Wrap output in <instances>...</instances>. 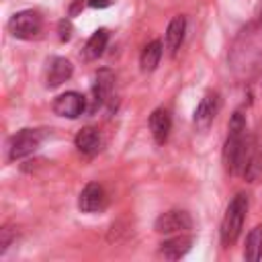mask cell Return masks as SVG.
Wrapping results in <instances>:
<instances>
[{
  "label": "cell",
  "instance_id": "obj_7",
  "mask_svg": "<svg viewBox=\"0 0 262 262\" xmlns=\"http://www.w3.org/2000/svg\"><path fill=\"white\" fill-rule=\"evenodd\" d=\"M219 106H221L219 96H217V94H207V96L199 102V106H196V111H194V125L201 127V129H207V127L213 123L215 115L219 113Z\"/></svg>",
  "mask_w": 262,
  "mask_h": 262
},
{
  "label": "cell",
  "instance_id": "obj_19",
  "mask_svg": "<svg viewBox=\"0 0 262 262\" xmlns=\"http://www.w3.org/2000/svg\"><path fill=\"white\" fill-rule=\"evenodd\" d=\"M10 239H12V231H10V227H4V229H2V237H0V252H2V254L6 252Z\"/></svg>",
  "mask_w": 262,
  "mask_h": 262
},
{
  "label": "cell",
  "instance_id": "obj_15",
  "mask_svg": "<svg viewBox=\"0 0 262 262\" xmlns=\"http://www.w3.org/2000/svg\"><path fill=\"white\" fill-rule=\"evenodd\" d=\"M244 258H248V260H260L262 258V225L254 227L248 233L246 246H244Z\"/></svg>",
  "mask_w": 262,
  "mask_h": 262
},
{
  "label": "cell",
  "instance_id": "obj_8",
  "mask_svg": "<svg viewBox=\"0 0 262 262\" xmlns=\"http://www.w3.org/2000/svg\"><path fill=\"white\" fill-rule=\"evenodd\" d=\"M149 129H151V135L158 143H164L170 135V129H172V119H170V113L166 108H156L151 115H149Z\"/></svg>",
  "mask_w": 262,
  "mask_h": 262
},
{
  "label": "cell",
  "instance_id": "obj_10",
  "mask_svg": "<svg viewBox=\"0 0 262 262\" xmlns=\"http://www.w3.org/2000/svg\"><path fill=\"white\" fill-rule=\"evenodd\" d=\"M72 76V63L66 57H53L47 68V86L55 88Z\"/></svg>",
  "mask_w": 262,
  "mask_h": 262
},
{
  "label": "cell",
  "instance_id": "obj_11",
  "mask_svg": "<svg viewBox=\"0 0 262 262\" xmlns=\"http://www.w3.org/2000/svg\"><path fill=\"white\" fill-rule=\"evenodd\" d=\"M100 135H98V131L94 129V127H84L82 131H78V135H76V147H78V151L80 154H84V156H94V154H98V149H100Z\"/></svg>",
  "mask_w": 262,
  "mask_h": 262
},
{
  "label": "cell",
  "instance_id": "obj_16",
  "mask_svg": "<svg viewBox=\"0 0 262 262\" xmlns=\"http://www.w3.org/2000/svg\"><path fill=\"white\" fill-rule=\"evenodd\" d=\"M106 41H108V33H106L104 29H98V31L88 39V43H86V47H84V55H86L88 59H94V57L102 55V51H104V47H106Z\"/></svg>",
  "mask_w": 262,
  "mask_h": 262
},
{
  "label": "cell",
  "instance_id": "obj_5",
  "mask_svg": "<svg viewBox=\"0 0 262 262\" xmlns=\"http://www.w3.org/2000/svg\"><path fill=\"white\" fill-rule=\"evenodd\" d=\"M78 207L84 213H96L106 207V192L98 182H90L84 186L78 199Z\"/></svg>",
  "mask_w": 262,
  "mask_h": 262
},
{
  "label": "cell",
  "instance_id": "obj_18",
  "mask_svg": "<svg viewBox=\"0 0 262 262\" xmlns=\"http://www.w3.org/2000/svg\"><path fill=\"white\" fill-rule=\"evenodd\" d=\"M70 37H72V23L70 20H61L59 23V39L68 41Z\"/></svg>",
  "mask_w": 262,
  "mask_h": 262
},
{
  "label": "cell",
  "instance_id": "obj_1",
  "mask_svg": "<svg viewBox=\"0 0 262 262\" xmlns=\"http://www.w3.org/2000/svg\"><path fill=\"white\" fill-rule=\"evenodd\" d=\"M246 211H248V196L244 192H239L227 205V211H225L223 221H221V242H223V246H231L237 239V235L242 231V225H244V219H246Z\"/></svg>",
  "mask_w": 262,
  "mask_h": 262
},
{
  "label": "cell",
  "instance_id": "obj_4",
  "mask_svg": "<svg viewBox=\"0 0 262 262\" xmlns=\"http://www.w3.org/2000/svg\"><path fill=\"white\" fill-rule=\"evenodd\" d=\"M154 227H156L158 233H176V231L180 233V231H186V229L192 227V219H190V215H188L186 211L174 209V211L162 213V215L156 219Z\"/></svg>",
  "mask_w": 262,
  "mask_h": 262
},
{
  "label": "cell",
  "instance_id": "obj_17",
  "mask_svg": "<svg viewBox=\"0 0 262 262\" xmlns=\"http://www.w3.org/2000/svg\"><path fill=\"white\" fill-rule=\"evenodd\" d=\"M84 2H86L88 6H94V8H106L113 0H78V2H76V6L72 8V12H76V10H78V6H80V4H84Z\"/></svg>",
  "mask_w": 262,
  "mask_h": 262
},
{
  "label": "cell",
  "instance_id": "obj_20",
  "mask_svg": "<svg viewBox=\"0 0 262 262\" xmlns=\"http://www.w3.org/2000/svg\"><path fill=\"white\" fill-rule=\"evenodd\" d=\"M258 23L262 25V10H260V16H258Z\"/></svg>",
  "mask_w": 262,
  "mask_h": 262
},
{
  "label": "cell",
  "instance_id": "obj_6",
  "mask_svg": "<svg viewBox=\"0 0 262 262\" xmlns=\"http://www.w3.org/2000/svg\"><path fill=\"white\" fill-rule=\"evenodd\" d=\"M84 104H86V100H84L82 94H78V92H66V94H59L53 100V111L59 117L76 119L78 115H82Z\"/></svg>",
  "mask_w": 262,
  "mask_h": 262
},
{
  "label": "cell",
  "instance_id": "obj_9",
  "mask_svg": "<svg viewBox=\"0 0 262 262\" xmlns=\"http://www.w3.org/2000/svg\"><path fill=\"white\" fill-rule=\"evenodd\" d=\"M190 246H192L190 235H176V237H170L160 244V254L168 260H178L180 256H184L190 250Z\"/></svg>",
  "mask_w": 262,
  "mask_h": 262
},
{
  "label": "cell",
  "instance_id": "obj_14",
  "mask_svg": "<svg viewBox=\"0 0 262 262\" xmlns=\"http://www.w3.org/2000/svg\"><path fill=\"white\" fill-rule=\"evenodd\" d=\"M160 57H162V43L160 41H151L143 47L141 51V57H139V66L143 72H154L156 66L160 63Z\"/></svg>",
  "mask_w": 262,
  "mask_h": 262
},
{
  "label": "cell",
  "instance_id": "obj_13",
  "mask_svg": "<svg viewBox=\"0 0 262 262\" xmlns=\"http://www.w3.org/2000/svg\"><path fill=\"white\" fill-rule=\"evenodd\" d=\"M111 90H113V74L108 70L98 72L96 82H94V88H92L94 104H104L108 100V96H111Z\"/></svg>",
  "mask_w": 262,
  "mask_h": 262
},
{
  "label": "cell",
  "instance_id": "obj_2",
  "mask_svg": "<svg viewBox=\"0 0 262 262\" xmlns=\"http://www.w3.org/2000/svg\"><path fill=\"white\" fill-rule=\"evenodd\" d=\"M41 16L39 12L35 10H20L16 12L10 23H8V29L10 33L16 37V39H33L39 31H41Z\"/></svg>",
  "mask_w": 262,
  "mask_h": 262
},
{
  "label": "cell",
  "instance_id": "obj_3",
  "mask_svg": "<svg viewBox=\"0 0 262 262\" xmlns=\"http://www.w3.org/2000/svg\"><path fill=\"white\" fill-rule=\"evenodd\" d=\"M41 143V133L37 129H23L18 131L12 139H10V145H8V158L10 160H20V158H27L31 156Z\"/></svg>",
  "mask_w": 262,
  "mask_h": 262
},
{
  "label": "cell",
  "instance_id": "obj_12",
  "mask_svg": "<svg viewBox=\"0 0 262 262\" xmlns=\"http://www.w3.org/2000/svg\"><path fill=\"white\" fill-rule=\"evenodd\" d=\"M184 29H186V20L184 16H174L166 29V47L170 49V53L174 55L180 45H182V39H184Z\"/></svg>",
  "mask_w": 262,
  "mask_h": 262
}]
</instances>
